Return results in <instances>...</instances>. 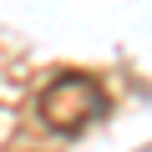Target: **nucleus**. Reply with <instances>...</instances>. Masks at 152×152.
Segmentation results:
<instances>
[{
    "label": "nucleus",
    "mask_w": 152,
    "mask_h": 152,
    "mask_svg": "<svg viewBox=\"0 0 152 152\" xmlns=\"http://www.w3.org/2000/svg\"><path fill=\"white\" fill-rule=\"evenodd\" d=\"M107 112V96L91 76H56L41 91V122L51 132H81Z\"/></svg>",
    "instance_id": "nucleus-1"
}]
</instances>
